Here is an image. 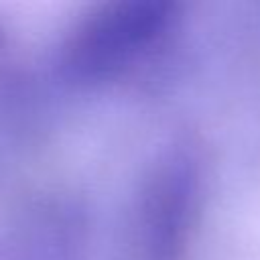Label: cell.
Returning a JSON list of instances; mask_svg holds the SVG:
<instances>
[{"label":"cell","instance_id":"2","mask_svg":"<svg viewBox=\"0 0 260 260\" xmlns=\"http://www.w3.org/2000/svg\"><path fill=\"white\" fill-rule=\"evenodd\" d=\"M201 162L187 144L167 148L142 181L134 244L138 260H185L201 203Z\"/></svg>","mask_w":260,"mask_h":260},{"label":"cell","instance_id":"1","mask_svg":"<svg viewBox=\"0 0 260 260\" xmlns=\"http://www.w3.org/2000/svg\"><path fill=\"white\" fill-rule=\"evenodd\" d=\"M177 20L169 0H116L93 8L65 41V71L98 81L124 71L154 49Z\"/></svg>","mask_w":260,"mask_h":260}]
</instances>
